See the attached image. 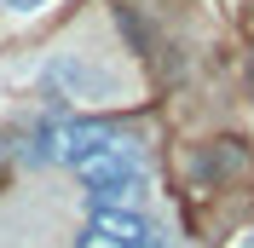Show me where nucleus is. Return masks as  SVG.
Instances as JSON below:
<instances>
[{
  "instance_id": "f257e3e1",
  "label": "nucleus",
  "mask_w": 254,
  "mask_h": 248,
  "mask_svg": "<svg viewBox=\"0 0 254 248\" xmlns=\"http://www.w3.org/2000/svg\"><path fill=\"white\" fill-rule=\"evenodd\" d=\"M127 150V139L116 133L110 122H52L35 133V150L41 162H64V168H93V162H104V156Z\"/></svg>"
},
{
  "instance_id": "f03ea898",
  "label": "nucleus",
  "mask_w": 254,
  "mask_h": 248,
  "mask_svg": "<svg viewBox=\"0 0 254 248\" xmlns=\"http://www.w3.org/2000/svg\"><path fill=\"white\" fill-rule=\"evenodd\" d=\"M81 185H87L93 214H104V208H133V202L150 190V162L127 144V150L104 156V162H93V168H81Z\"/></svg>"
},
{
  "instance_id": "7ed1b4c3",
  "label": "nucleus",
  "mask_w": 254,
  "mask_h": 248,
  "mask_svg": "<svg viewBox=\"0 0 254 248\" xmlns=\"http://www.w3.org/2000/svg\"><path fill=\"white\" fill-rule=\"evenodd\" d=\"M47 81L58 87V98H87V104L122 98V75H116L110 63L87 58V52H58V58L47 63Z\"/></svg>"
},
{
  "instance_id": "20e7f679",
  "label": "nucleus",
  "mask_w": 254,
  "mask_h": 248,
  "mask_svg": "<svg viewBox=\"0 0 254 248\" xmlns=\"http://www.w3.org/2000/svg\"><path fill=\"white\" fill-rule=\"evenodd\" d=\"M93 225H104L110 237H122L127 248H174V243H168V231H162L144 208H104Z\"/></svg>"
},
{
  "instance_id": "39448f33",
  "label": "nucleus",
  "mask_w": 254,
  "mask_h": 248,
  "mask_svg": "<svg viewBox=\"0 0 254 248\" xmlns=\"http://www.w3.org/2000/svg\"><path fill=\"white\" fill-rule=\"evenodd\" d=\"M75 248H127V243H122V237H110L104 225H87V231L75 237Z\"/></svg>"
},
{
  "instance_id": "423d86ee",
  "label": "nucleus",
  "mask_w": 254,
  "mask_h": 248,
  "mask_svg": "<svg viewBox=\"0 0 254 248\" xmlns=\"http://www.w3.org/2000/svg\"><path fill=\"white\" fill-rule=\"evenodd\" d=\"M0 6H6V12H17V17H29V12H41V6H47V0H0Z\"/></svg>"
}]
</instances>
